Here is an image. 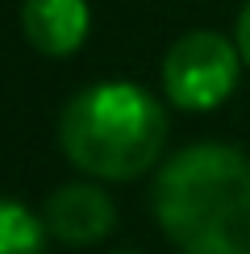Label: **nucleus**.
Instances as JSON below:
<instances>
[{
	"label": "nucleus",
	"instance_id": "20e7f679",
	"mask_svg": "<svg viewBox=\"0 0 250 254\" xmlns=\"http://www.w3.org/2000/svg\"><path fill=\"white\" fill-rule=\"evenodd\" d=\"M113 200L92 184H62L55 196L46 200V229L55 238H62L67 246H88V242H100L113 229Z\"/></svg>",
	"mask_w": 250,
	"mask_h": 254
},
{
	"label": "nucleus",
	"instance_id": "39448f33",
	"mask_svg": "<svg viewBox=\"0 0 250 254\" xmlns=\"http://www.w3.org/2000/svg\"><path fill=\"white\" fill-rule=\"evenodd\" d=\"M21 25L42 55L62 59L79 50V42L88 38V4L83 0H25Z\"/></svg>",
	"mask_w": 250,
	"mask_h": 254
},
{
	"label": "nucleus",
	"instance_id": "f257e3e1",
	"mask_svg": "<svg viewBox=\"0 0 250 254\" xmlns=\"http://www.w3.org/2000/svg\"><path fill=\"white\" fill-rule=\"evenodd\" d=\"M154 217L184 254H250V158L200 142L154 179Z\"/></svg>",
	"mask_w": 250,
	"mask_h": 254
},
{
	"label": "nucleus",
	"instance_id": "f03ea898",
	"mask_svg": "<svg viewBox=\"0 0 250 254\" xmlns=\"http://www.w3.org/2000/svg\"><path fill=\"white\" fill-rule=\"evenodd\" d=\"M59 142L79 171L96 179H133L163 154L167 117L138 83H92L62 109Z\"/></svg>",
	"mask_w": 250,
	"mask_h": 254
},
{
	"label": "nucleus",
	"instance_id": "6e6552de",
	"mask_svg": "<svg viewBox=\"0 0 250 254\" xmlns=\"http://www.w3.org/2000/svg\"><path fill=\"white\" fill-rule=\"evenodd\" d=\"M121 254H133V250H121Z\"/></svg>",
	"mask_w": 250,
	"mask_h": 254
},
{
	"label": "nucleus",
	"instance_id": "0eeeda50",
	"mask_svg": "<svg viewBox=\"0 0 250 254\" xmlns=\"http://www.w3.org/2000/svg\"><path fill=\"white\" fill-rule=\"evenodd\" d=\"M238 50H242V59L250 63V4L242 8V17H238Z\"/></svg>",
	"mask_w": 250,
	"mask_h": 254
},
{
	"label": "nucleus",
	"instance_id": "423d86ee",
	"mask_svg": "<svg viewBox=\"0 0 250 254\" xmlns=\"http://www.w3.org/2000/svg\"><path fill=\"white\" fill-rule=\"evenodd\" d=\"M0 254H42V221L0 196Z\"/></svg>",
	"mask_w": 250,
	"mask_h": 254
},
{
	"label": "nucleus",
	"instance_id": "7ed1b4c3",
	"mask_svg": "<svg viewBox=\"0 0 250 254\" xmlns=\"http://www.w3.org/2000/svg\"><path fill=\"white\" fill-rule=\"evenodd\" d=\"M238 55L242 50H234L221 34H208V29L180 38L163 63L167 96L180 109H217L238 83Z\"/></svg>",
	"mask_w": 250,
	"mask_h": 254
}]
</instances>
